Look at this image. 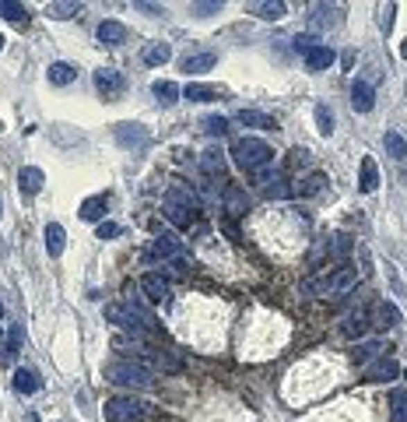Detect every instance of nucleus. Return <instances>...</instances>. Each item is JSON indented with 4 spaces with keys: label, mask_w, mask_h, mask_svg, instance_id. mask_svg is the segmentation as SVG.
<instances>
[{
    "label": "nucleus",
    "mask_w": 407,
    "mask_h": 422,
    "mask_svg": "<svg viewBox=\"0 0 407 422\" xmlns=\"http://www.w3.org/2000/svg\"><path fill=\"white\" fill-rule=\"evenodd\" d=\"M379 352H383V341H358L355 352H352V359H355L358 366H365V362H372Z\"/></svg>",
    "instance_id": "36"
},
{
    "label": "nucleus",
    "mask_w": 407,
    "mask_h": 422,
    "mask_svg": "<svg viewBox=\"0 0 407 422\" xmlns=\"http://www.w3.org/2000/svg\"><path fill=\"white\" fill-rule=\"evenodd\" d=\"M11 387L18 391V394H35V391H42V380H39V373L35 369H15V377H11Z\"/></svg>",
    "instance_id": "23"
},
{
    "label": "nucleus",
    "mask_w": 407,
    "mask_h": 422,
    "mask_svg": "<svg viewBox=\"0 0 407 422\" xmlns=\"http://www.w3.org/2000/svg\"><path fill=\"white\" fill-rule=\"evenodd\" d=\"M309 25H313L316 32H323V28H334V25H340V8H330V4H313Z\"/></svg>",
    "instance_id": "17"
},
{
    "label": "nucleus",
    "mask_w": 407,
    "mask_h": 422,
    "mask_svg": "<svg viewBox=\"0 0 407 422\" xmlns=\"http://www.w3.org/2000/svg\"><path fill=\"white\" fill-rule=\"evenodd\" d=\"M112 134H116V141H120L127 151H141V148H148V141H151V134H148L144 124H116Z\"/></svg>",
    "instance_id": "7"
},
{
    "label": "nucleus",
    "mask_w": 407,
    "mask_h": 422,
    "mask_svg": "<svg viewBox=\"0 0 407 422\" xmlns=\"http://www.w3.org/2000/svg\"><path fill=\"white\" fill-rule=\"evenodd\" d=\"M316 130L320 134H334V113H330V106H316Z\"/></svg>",
    "instance_id": "41"
},
{
    "label": "nucleus",
    "mask_w": 407,
    "mask_h": 422,
    "mask_svg": "<svg viewBox=\"0 0 407 422\" xmlns=\"http://www.w3.org/2000/svg\"><path fill=\"white\" fill-rule=\"evenodd\" d=\"M228 155H232V162H236L243 173H250V176L263 173V169L274 162V148H270L263 137H253V134H246V137H239V141H232Z\"/></svg>",
    "instance_id": "2"
},
{
    "label": "nucleus",
    "mask_w": 407,
    "mask_h": 422,
    "mask_svg": "<svg viewBox=\"0 0 407 422\" xmlns=\"http://www.w3.org/2000/svg\"><path fill=\"white\" fill-rule=\"evenodd\" d=\"M397 377H400V362L390 359V355H379L372 366H365V380L369 384H390Z\"/></svg>",
    "instance_id": "11"
},
{
    "label": "nucleus",
    "mask_w": 407,
    "mask_h": 422,
    "mask_svg": "<svg viewBox=\"0 0 407 422\" xmlns=\"http://www.w3.org/2000/svg\"><path fill=\"white\" fill-rule=\"evenodd\" d=\"M383 144H386L390 158H397V162H404V158H407V141H404L397 130H386V134H383Z\"/></svg>",
    "instance_id": "35"
},
{
    "label": "nucleus",
    "mask_w": 407,
    "mask_h": 422,
    "mask_svg": "<svg viewBox=\"0 0 407 422\" xmlns=\"http://www.w3.org/2000/svg\"><path fill=\"white\" fill-rule=\"evenodd\" d=\"M183 99H190V102H214V99H225V88H214V85H197V81H190V85L183 88Z\"/></svg>",
    "instance_id": "24"
},
{
    "label": "nucleus",
    "mask_w": 407,
    "mask_h": 422,
    "mask_svg": "<svg viewBox=\"0 0 407 422\" xmlns=\"http://www.w3.org/2000/svg\"><path fill=\"white\" fill-rule=\"evenodd\" d=\"M21 341H25L21 324H11V331H8V345H4V355H0V362H11V359H15V352L21 348Z\"/></svg>",
    "instance_id": "39"
},
{
    "label": "nucleus",
    "mask_w": 407,
    "mask_h": 422,
    "mask_svg": "<svg viewBox=\"0 0 407 422\" xmlns=\"http://www.w3.org/2000/svg\"><path fill=\"white\" fill-rule=\"evenodd\" d=\"M46 15L56 18V22H67V18L81 15V4L78 0H53V4H46Z\"/></svg>",
    "instance_id": "31"
},
{
    "label": "nucleus",
    "mask_w": 407,
    "mask_h": 422,
    "mask_svg": "<svg viewBox=\"0 0 407 422\" xmlns=\"http://www.w3.org/2000/svg\"><path fill=\"white\" fill-rule=\"evenodd\" d=\"M334 60H337V53L330 46H313L306 53V67L309 71H327V67H334Z\"/></svg>",
    "instance_id": "25"
},
{
    "label": "nucleus",
    "mask_w": 407,
    "mask_h": 422,
    "mask_svg": "<svg viewBox=\"0 0 407 422\" xmlns=\"http://www.w3.org/2000/svg\"><path fill=\"white\" fill-rule=\"evenodd\" d=\"M323 190H327V176H323V173H309V176L299 180V187H295L299 197H316V194H323Z\"/></svg>",
    "instance_id": "32"
},
{
    "label": "nucleus",
    "mask_w": 407,
    "mask_h": 422,
    "mask_svg": "<svg viewBox=\"0 0 407 422\" xmlns=\"http://www.w3.org/2000/svg\"><path fill=\"white\" fill-rule=\"evenodd\" d=\"M141 292H144L148 299H155V303H162V299L168 296V278H165L162 271H148V275L141 278Z\"/></svg>",
    "instance_id": "18"
},
{
    "label": "nucleus",
    "mask_w": 407,
    "mask_h": 422,
    "mask_svg": "<svg viewBox=\"0 0 407 422\" xmlns=\"http://www.w3.org/2000/svg\"><path fill=\"white\" fill-rule=\"evenodd\" d=\"M120 233H123V229L116 226V222H98V239H116Z\"/></svg>",
    "instance_id": "44"
},
{
    "label": "nucleus",
    "mask_w": 407,
    "mask_h": 422,
    "mask_svg": "<svg viewBox=\"0 0 407 422\" xmlns=\"http://www.w3.org/2000/svg\"><path fill=\"white\" fill-rule=\"evenodd\" d=\"M168 57H172V46H168V42H151V46H144V53H141V60H144L148 67H162V64H168Z\"/></svg>",
    "instance_id": "30"
},
{
    "label": "nucleus",
    "mask_w": 407,
    "mask_h": 422,
    "mask_svg": "<svg viewBox=\"0 0 407 422\" xmlns=\"http://www.w3.org/2000/svg\"><path fill=\"white\" fill-rule=\"evenodd\" d=\"M200 127H204V134H211V137H225V134H228V120H225V117H204Z\"/></svg>",
    "instance_id": "40"
},
{
    "label": "nucleus",
    "mask_w": 407,
    "mask_h": 422,
    "mask_svg": "<svg viewBox=\"0 0 407 422\" xmlns=\"http://www.w3.org/2000/svg\"><path fill=\"white\" fill-rule=\"evenodd\" d=\"M0 316H4V303H0Z\"/></svg>",
    "instance_id": "48"
},
{
    "label": "nucleus",
    "mask_w": 407,
    "mask_h": 422,
    "mask_svg": "<svg viewBox=\"0 0 407 422\" xmlns=\"http://www.w3.org/2000/svg\"><path fill=\"white\" fill-rule=\"evenodd\" d=\"M197 18H207V15H218L221 11V0H200V4H193Z\"/></svg>",
    "instance_id": "42"
},
{
    "label": "nucleus",
    "mask_w": 407,
    "mask_h": 422,
    "mask_svg": "<svg viewBox=\"0 0 407 422\" xmlns=\"http://www.w3.org/2000/svg\"><path fill=\"white\" fill-rule=\"evenodd\" d=\"M221 201H225V211H228L232 219H243L246 211H250V197H246V190L236 187V183L225 187V197H221Z\"/></svg>",
    "instance_id": "14"
},
{
    "label": "nucleus",
    "mask_w": 407,
    "mask_h": 422,
    "mask_svg": "<svg viewBox=\"0 0 407 422\" xmlns=\"http://www.w3.org/2000/svg\"><path fill=\"white\" fill-rule=\"evenodd\" d=\"M105 208H109V194H95V197H85V201H81L78 215H81L85 222H102Z\"/></svg>",
    "instance_id": "19"
},
{
    "label": "nucleus",
    "mask_w": 407,
    "mask_h": 422,
    "mask_svg": "<svg viewBox=\"0 0 407 422\" xmlns=\"http://www.w3.org/2000/svg\"><path fill=\"white\" fill-rule=\"evenodd\" d=\"M393 11H397L393 4H390V8L383 11V28H386V32H390V25H393Z\"/></svg>",
    "instance_id": "45"
},
{
    "label": "nucleus",
    "mask_w": 407,
    "mask_h": 422,
    "mask_svg": "<svg viewBox=\"0 0 407 422\" xmlns=\"http://www.w3.org/2000/svg\"><path fill=\"white\" fill-rule=\"evenodd\" d=\"M102 316H105L109 324L123 328V331H134V335H144V331H155V328H158L155 313H151V310H144V306H141V303H134V299H123V303H105V306H102Z\"/></svg>",
    "instance_id": "1"
},
{
    "label": "nucleus",
    "mask_w": 407,
    "mask_h": 422,
    "mask_svg": "<svg viewBox=\"0 0 407 422\" xmlns=\"http://www.w3.org/2000/svg\"><path fill=\"white\" fill-rule=\"evenodd\" d=\"M141 412H144V405H141L134 394H116V398L105 401L102 419H105V422H137Z\"/></svg>",
    "instance_id": "6"
},
{
    "label": "nucleus",
    "mask_w": 407,
    "mask_h": 422,
    "mask_svg": "<svg viewBox=\"0 0 407 422\" xmlns=\"http://www.w3.org/2000/svg\"><path fill=\"white\" fill-rule=\"evenodd\" d=\"M400 57H404V60H407V39H404V42H400Z\"/></svg>",
    "instance_id": "47"
},
{
    "label": "nucleus",
    "mask_w": 407,
    "mask_h": 422,
    "mask_svg": "<svg viewBox=\"0 0 407 422\" xmlns=\"http://www.w3.org/2000/svg\"><path fill=\"white\" fill-rule=\"evenodd\" d=\"M372 331V316H369V306H362V310H355V313H347L344 316V324H340V335L344 338H365Z\"/></svg>",
    "instance_id": "10"
},
{
    "label": "nucleus",
    "mask_w": 407,
    "mask_h": 422,
    "mask_svg": "<svg viewBox=\"0 0 407 422\" xmlns=\"http://www.w3.org/2000/svg\"><path fill=\"white\" fill-rule=\"evenodd\" d=\"M42 183H46V173H42V169H35V166L18 169V190H21V194L35 197V194L42 190Z\"/></svg>",
    "instance_id": "21"
},
{
    "label": "nucleus",
    "mask_w": 407,
    "mask_h": 422,
    "mask_svg": "<svg viewBox=\"0 0 407 422\" xmlns=\"http://www.w3.org/2000/svg\"><path fill=\"white\" fill-rule=\"evenodd\" d=\"M64 246H67L64 226H60V222H49V226H46V253H49V257H60Z\"/></svg>",
    "instance_id": "27"
},
{
    "label": "nucleus",
    "mask_w": 407,
    "mask_h": 422,
    "mask_svg": "<svg viewBox=\"0 0 407 422\" xmlns=\"http://www.w3.org/2000/svg\"><path fill=\"white\" fill-rule=\"evenodd\" d=\"M0 18L25 25V22H28V8H25V4H15V0H0Z\"/></svg>",
    "instance_id": "38"
},
{
    "label": "nucleus",
    "mask_w": 407,
    "mask_h": 422,
    "mask_svg": "<svg viewBox=\"0 0 407 422\" xmlns=\"http://www.w3.org/2000/svg\"><path fill=\"white\" fill-rule=\"evenodd\" d=\"M197 162H200V173H204L207 180H221V183H228V180H225V162H228V158H225L221 148H207V151H200Z\"/></svg>",
    "instance_id": "12"
},
{
    "label": "nucleus",
    "mask_w": 407,
    "mask_h": 422,
    "mask_svg": "<svg viewBox=\"0 0 407 422\" xmlns=\"http://www.w3.org/2000/svg\"><path fill=\"white\" fill-rule=\"evenodd\" d=\"M95 88H98V95H105L109 102H116V99L123 95L127 81H123V74L116 71V67H98L95 71Z\"/></svg>",
    "instance_id": "8"
},
{
    "label": "nucleus",
    "mask_w": 407,
    "mask_h": 422,
    "mask_svg": "<svg viewBox=\"0 0 407 422\" xmlns=\"http://www.w3.org/2000/svg\"><path fill=\"white\" fill-rule=\"evenodd\" d=\"M176 257H183V246H180V239L172 236V233H162V236L151 239L148 260H176Z\"/></svg>",
    "instance_id": "9"
},
{
    "label": "nucleus",
    "mask_w": 407,
    "mask_h": 422,
    "mask_svg": "<svg viewBox=\"0 0 407 422\" xmlns=\"http://www.w3.org/2000/svg\"><path fill=\"white\" fill-rule=\"evenodd\" d=\"M214 64H218L214 49H200V53H187V57H183V71L187 74H207Z\"/></svg>",
    "instance_id": "15"
},
{
    "label": "nucleus",
    "mask_w": 407,
    "mask_h": 422,
    "mask_svg": "<svg viewBox=\"0 0 407 422\" xmlns=\"http://www.w3.org/2000/svg\"><path fill=\"white\" fill-rule=\"evenodd\" d=\"M0 355H4V345H0Z\"/></svg>",
    "instance_id": "50"
},
{
    "label": "nucleus",
    "mask_w": 407,
    "mask_h": 422,
    "mask_svg": "<svg viewBox=\"0 0 407 422\" xmlns=\"http://www.w3.org/2000/svg\"><path fill=\"white\" fill-rule=\"evenodd\" d=\"M358 187H362V194H372L379 187V173H376V162L369 155L362 158V180H358Z\"/></svg>",
    "instance_id": "34"
},
{
    "label": "nucleus",
    "mask_w": 407,
    "mask_h": 422,
    "mask_svg": "<svg viewBox=\"0 0 407 422\" xmlns=\"http://www.w3.org/2000/svg\"><path fill=\"white\" fill-rule=\"evenodd\" d=\"M292 42H295V49H299V53H302V57H306V53H309V49H313V46H320V42H316V35H313V32H306V35H295V39H292Z\"/></svg>",
    "instance_id": "43"
},
{
    "label": "nucleus",
    "mask_w": 407,
    "mask_h": 422,
    "mask_svg": "<svg viewBox=\"0 0 407 422\" xmlns=\"http://www.w3.org/2000/svg\"><path fill=\"white\" fill-rule=\"evenodd\" d=\"M372 106H376V92L369 81H355L352 85V110L355 113H372Z\"/></svg>",
    "instance_id": "16"
},
{
    "label": "nucleus",
    "mask_w": 407,
    "mask_h": 422,
    "mask_svg": "<svg viewBox=\"0 0 407 422\" xmlns=\"http://www.w3.org/2000/svg\"><path fill=\"white\" fill-rule=\"evenodd\" d=\"M0 49H4V35H0Z\"/></svg>",
    "instance_id": "49"
},
{
    "label": "nucleus",
    "mask_w": 407,
    "mask_h": 422,
    "mask_svg": "<svg viewBox=\"0 0 407 422\" xmlns=\"http://www.w3.org/2000/svg\"><path fill=\"white\" fill-rule=\"evenodd\" d=\"M46 78H49V85L64 88V85H74V81H78V67H74V64H67V60H56V64H49Z\"/></svg>",
    "instance_id": "22"
},
{
    "label": "nucleus",
    "mask_w": 407,
    "mask_h": 422,
    "mask_svg": "<svg viewBox=\"0 0 407 422\" xmlns=\"http://www.w3.org/2000/svg\"><path fill=\"white\" fill-rule=\"evenodd\" d=\"M102 373H105V380L116 384V387H130V391L151 387V369L141 366V362H134V359H109Z\"/></svg>",
    "instance_id": "4"
},
{
    "label": "nucleus",
    "mask_w": 407,
    "mask_h": 422,
    "mask_svg": "<svg viewBox=\"0 0 407 422\" xmlns=\"http://www.w3.org/2000/svg\"><path fill=\"white\" fill-rule=\"evenodd\" d=\"M137 8H141V11H148V15H162V8H158V4H137Z\"/></svg>",
    "instance_id": "46"
},
{
    "label": "nucleus",
    "mask_w": 407,
    "mask_h": 422,
    "mask_svg": "<svg viewBox=\"0 0 407 422\" xmlns=\"http://www.w3.org/2000/svg\"><path fill=\"white\" fill-rule=\"evenodd\" d=\"M95 35H98V42H102V46H123V42H127V25L109 18V22H102V25H98V32H95Z\"/></svg>",
    "instance_id": "20"
},
{
    "label": "nucleus",
    "mask_w": 407,
    "mask_h": 422,
    "mask_svg": "<svg viewBox=\"0 0 407 422\" xmlns=\"http://www.w3.org/2000/svg\"><path fill=\"white\" fill-rule=\"evenodd\" d=\"M390 415H393V422H407V391H400V387L390 391Z\"/></svg>",
    "instance_id": "37"
},
{
    "label": "nucleus",
    "mask_w": 407,
    "mask_h": 422,
    "mask_svg": "<svg viewBox=\"0 0 407 422\" xmlns=\"http://www.w3.org/2000/svg\"><path fill=\"white\" fill-rule=\"evenodd\" d=\"M197 211H200V197L190 187H183V183H172L168 187V194L162 201V215L172 226H176V229H190L197 222Z\"/></svg>",
    "instance_id": "3"
},
{
    "label": "nucleus",
    "mask_w": 407,
    "mask_h": 422,
    "mask_svg": "<svg viewBox=\"0 0 407 422\" xmlns=\"http://www.w3.org/2000/svg\"><path fill=\"white\" fill-rule=\"evenodd\" d=\"M151 95L158 99V106H176L180 95H183V88H180L176 81H155V85H151Z\"/></svg>",
    "instance_id": "28"
},
{
    "label": "nucleus",
    "mask_w": 407,
    "mask_h": 422,
    "mask_svg": "<svg viewBox=\"0 0 407 422\" xmlns=\"http://www.w3.org/2000/svg\"><path fill=\"white\" fill-rule=\"evenodd\" d=\"M369 316H372V328H397L404 316H400V310L390 303V299H383V303H372L369 306Z\"/></svg>",
    "instance_id": "13"
},
{
    "label": "nucleus",
    "mask_w": 407,
    "mask_h": 422,
    "mask_svg": "<svg viewBox=\"0 0 407 422\" xmlns=\"http://www.w3.org/2000/svg\"><path fill=\"white\" fill-rule=\"evenodd\" d=\"M292 194H295V187H288L284 176H274V180L263 187V197H267V201H288Z\"/></svg>",
    "instance_id": "33"
},
{
    "label": "nucleus",
    "mask_w": 407,
    "mask_h": 422,
    "mask_svg": "<svg viewBox=\"0 0 407 422\" xmlns=\"http://www.w3.org/2000/svg\"><path fill=\"white\" fill-rule=\"evenodd\" d=\"M236 120H239L243 127H260V130H274V127H277V120L267 117V113H260V110H239Z\"/></svg>",
    "instance_id": "29"
},
{
    "label": "nucleus",
    "mask_w": 407,
    "mask_h": 422,
    "mask_svg": "<svg viewBox=\"0 0 407 422\" xmlns=\"http://www.w3.org/2000/svg\"><path fill=\"white\" fill-rule=\"evenodd\" d=\"M358 282V271L355 268H334V271H327L323 278H309L302 289L309 292V296H340V292H347Z\"/></svg>",
    "instance_id": "5"
},
{
    "label": "nucleus",
    "mask_w": 407,
    "mask_h": 422,
    "mask_svg": "<svg viewBox=\"0 0 407 422\" xmlns=\"http://www.w3.org/2000/svg\"><path fill=\"white\" fill-rule=\"evenodd\" d=\"M250 11L263 22H281L288 15V8L281 4V0H257V4H250Z\"/></svg>",
    "instance_id": "26"
}]
</instances>
